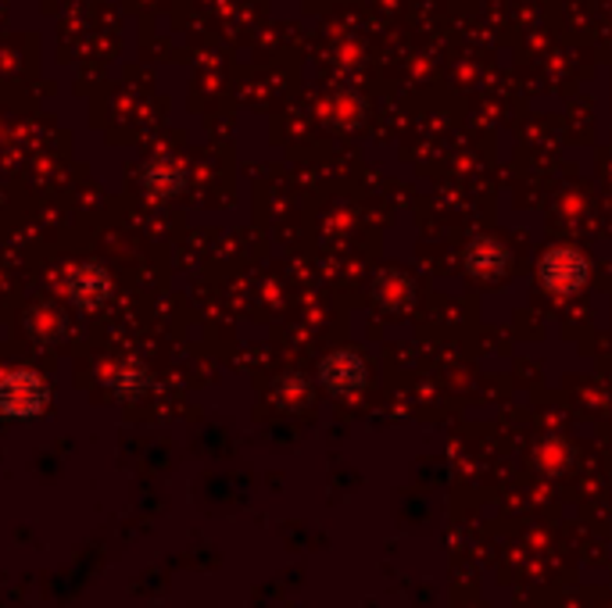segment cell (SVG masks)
<instances>
[{"label": "cell", "instance_id": "cell-1", "mask_svg": "<svg viewBox=\"0 0 612 608\" xmlns=\"http://www.w3.org/2000/svg\"><path fill=\"white\" fill-rule=\"evenodd\" d=\"M544 279H548L552 290H577L583 279V262L569 251L548 254V262H544Z\"/></svg>", "mask_w": 612, "mask_h": 608}]
</instances>
